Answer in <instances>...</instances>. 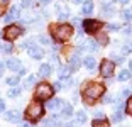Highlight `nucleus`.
Segmentation results:
<instances>
[{"instance_id":"f257e3e1","label":"nucleus","mask_w":132,"mask_h":127,"mask_svg":"<svg viewBox=\"0 0 132 127\" xmlns=\"http://www.w3.org/2000/svg\"><path fill=\"white\" fill-rule=\"evenodd\" d=\"M103 95H105V85L100 83V81H88L81 90L83 102L88 104V105H92L93 102H97L98 98H102Z\"/></svg>"},{"instance_id":"f03ea898","label":"nucleus","mask_w":132,"mask_h":127,"mask_svg":"<svg viewBox=\"0 0 132 127\" xmlns=\"http://www.w3.org/2000/svg\"><path fill=\"white\" fill-rule=\"evenodd\" d=\"M49 32L56 42H66L73 36V27L66 22H58V24H51L49 26Z\"/></svg>"},{"instance_id":"7ed1b4c3","label":"nucleus","mask_w":132,"mask_h":127,"mask_svg":"<svg viewBox=\"0 0 132 127\" xmlns=\"http://www.w3.org/2000/svg\"><path fill=\"white\" fill-rule=\"evenodd\" d=\"M24 115H26V120L31 124L39 122V119H43V115H44V105L39 100H32L26 107V114Z\"/></svg>"},{"instance_id":"20e7f679","label":"nucleus","mask_w":132,"mask_h":127,"mask_svg":"<svg viewBox=\"0 0 132 127\" xmlns=\"http://www.w3.org/2000/svg\"><path fill=\"white\" fill-rule=\"evenodd\" d=\"M53 95H54V88H53V85H51V83H46V81L37 83L36 92H34L36 100H39V102H47V100H51V98H53Z\"/></svg>"},{"instance_id":"39448f33","label":"nucleus","mask_w":132,"mask_h":127,"mask_svg":"<svg viewBox=\"0 0 132 127\" xmlns=\"http://www.w3.org/2000/svg\"><path fill=\"white\" fill-rule=\"evenodd\" d=\"M22 34H24V29L20 26H15V24H9L4 29V39L7 42H12V41H15V39H19Z\"/></svg>"},{"instance_id":"423d86ee","label":"nucleus","mask_w":132,"mask_h":127,"mask_svg":"<svg viewBox=\"0 0 132 127\" xmlns=\"http://www.w3.org/2000/svg\"><path fill=\"white\" fill-rule=\"evenodd\" d=\"M81 27H83V31H85L86 34H93L95 36L102 29V22L100 20H95V19H86V20H83Z\"/></svg>"},{"instance_id":"0eeeda50","label":"nucleus","mask_w":132,"mask_h":127,"mask_svg":"<svg viewBox=\"0 0 132 127\" xmlns=\"http://www.w3.org/2000/svg\"><path fill=\"white\" fill-rule=\"evenodd\" d=\"M113 69H115V63L112 59H103L100 63V75L103 78H112Z\"/></svg>"},{"instance_id":"6e6552de","label":"nucleus","mask_w":132,"mask_h":127,"mask_svg":"<svg viewBox=\"0 0 132 127\" xmlns=\"http://www.w3.org/2000/svg\"><path fill=\"white\" fill-rule=\"evenodd\" d=\"M80 53H81V49L78 47V49H76V51H75V53L70 56V59H68V65H70L71 68H73V71H75V69H80V66L83 65V61L80 59Z\"/></svg>"},{"instance_id":"1a4fd4ad","label":"nucleus","mask_w":132,"mask_h":127,"mask_svg":"<svg viewBox=\"0 0 132 127\" xmlns=\"http://www.w3.org/2000/svg\"><path fill=\"white\" fill-rule=\"evenodd\" d=\"M63 105H64V102H63L61 98H56V97H53L51 100H47V102H46L47 110H51V112H58V110H61Z\"/></svg>"},{"instance_id":"9d476101","label":"nucleus","mask_w":132,"mask_h":127,"mask_svg":"<svg viewBox=\"0 0 132 127\" xmlns=\"http://www.w3.org/2000/svg\"><path fill=\"white\" fill-rule=\"evenodd\" d=\"M19 14H20V7H15V5H14V7H10V9H9V12L5 14L4 20H5L7 24H10V22H14L15 19H19V17H20Z\"/></svg>"},{"instance_id":"9b49d317","label":"nucleus","mask_w":132,"mask_h":127,"mask_svg":"<svg viewBox=\"0 0 132 127\" xmlns=\"http://www.w3.org/2000/svg\"><path fill=\"white\" fill-rule=\"evenodd\" d=\"M80 49H81V51L86 49V51H90V53H97V51L100 49V44H98L95 39H90V41H85V42H83Z\"/></svg>"},{"instance_id":"f8f14e48","label":"nucleus","mask_w":132,"mask_h":127,"mask_svg":"<svg viewBox=\"0 0 132 127\" xmlns=\"http://www.w3.org/2000/svg\"><path fill=\"white\" fill-rule=\"evenodd\" d=\"M71 73H73V68H71L68 63H66V65H61L59 69H58V75H59L61 80H68V78H71Z\"/></svg>"},{"instance_id":"ddd939ff","label":"nucleus","mask_w":132,"mask_h":127,"mask_svg":"<svg viewBox=\"0 0 132 127\" xmlns=\"http://www.w3.org/2000/svg\"><path fill=\"white\" fill-rule=\"evenodd\" d=\"M5 119L9 120V122H12V124H19L20 122V119H22V115H20V112L19 110H7L5 112Z\"/></svg>"},{"instance_id":"4468645a","label":"nucleus","mask_w":132,"mask_h":127,"mask_svg":"<svg viewBox=\"0 0 132 127\" xmlns=\"http://www.w3.org/2000/svg\"><path fill=\"white\" fill-rule=\"evenodd\" d=\"M5 66H7L10 71H17V73H19V69L22 68V63H20V59H17V58H9L7 61H5Z\"/></svg>"},{"instance_id":"2eb2a0df","label":"nucleus","mask_w":132,"mask_h":127,"mask_svg":"<svg viewBox=\"0 0 132 127\" xmlns=\"http://www.w3.org/2000/svg\"><path fill=\"white\" fill-rule=\"evenodd\" d=\"M27 53H29V56H31L32 59H41V58H44V49L41 46H37V44H36L34 47H31Z\"/></svg>"},{"instance_id":"dca6fc26","label":"nucleus","mask_w":132,"mask_h":127,"mask_svg":"<svg viewBox=\"0 0 132 127\" xmlns=\"http://www.w3.org/2000/svg\"><path fill=\"white\" fill-rule=\"evenodd\" d=\"M95 41L100 44V46H107L109 44V36H107V31H98L97 34H95Z\"/></svg>"},{"instance_id":"f3484780","label":"nucleus","mask_w":132,"mask_h":127,"mask_svg":"<svg viewBox=\"0 0 132 127\" xmlns=\"http://www.w3.org/2000/svg\"><path fill=\"white\" fill-rule=\"evenodd\" d=\"M51 69H53V68H51V65H49V63H43V65L39 66L37 76H39V78H47V76L51 75Z\"/></svg>"},{"instance_id":"a211bd4d","label":"nucleus","mask_w":132,"mask_h":127,"mask_svg":"<svg viewBox=\"0 0 132 127\" xmlns=\"http://www.w3.org/2000/svg\"><path fill=\"white\" fill-rule=\"evenodd\" d=\"M83 65L86 66L88 71H93V69L97 68V59H95V56H86V58L83 59Z\"/></svg>"},{"instance_id":"6ab92c4d","label":"nucleus","mask_w":132,"mask_h":127,"mask_svg":"<svg viewBox=\"0 0 132 127\" xmlns=\"http://www.w3.org/2000/svg\"><path fill=\"white\" fill-rule=\"evenodd\" d=\"M115 14V7H113L112 4H103L102 5V15L103 17H110Z\"/></svg>"},{"instance_id":"aec40b11","label":"nucleus","mask_w":132,"mask_h":127,"mask_svg":"<svg viewBox=\"0 0 132 127\" xmlns=\"http://www.w3.org/2000/svg\"><path fill=\"white\" fill-rule=\"evenodd\" d=\"M93 0H85L83 2V5H81V10H83V14L85 15H90V14H93Z\"/></svg>"},{"instance_id":"412c9836","label":"nucleus","mask_w":132,"mask_h":127,"mask_svg":"<svg viewBox=\"0 0 132 127\" xmlns=\"http://www.w3.org/2000/svg\"><path fill=\"white\" fill-rule=\"evenodd\" d=\"M124 119H125V112L122 110V108H119V110L113 112V115H112V122L113 124H120Z\"/></svg>"},{"instance_id":"4be33fe9","label":"nucleus","mask_w":132,"mask_h":127,"mask_svg":"<svg viewBox=\"0 0 132 127\" xmlns=\"http://www.w3.org/2000/svg\"><path fill=\"white\" fill-rule=\"evenodd\" d=\"M73 114H75V112H73V107H71L70 104H64V105H63V108H61V117H63V119H70Z\"/></svg>"},{"instance_id":"5701e85b","label":"nucleus","mask_w":132,"mask_h":127,"mask_svg":"<svg viewBox=\"0 0 132 127\" xmlns=\"http://www.w3.org/2000/svg\"><path fill=\"white\" fill-rule=\"evenodd\" d=\"M130 76H132L130 69H120V73L117 75V80L119 81H127V80H130Z\"/></svg>"},{"instance_id":"b1692460","label":"nucleus","mask_w":132,"mask_h":127,"mask_svg":"<svg viewBox=\"0 0 132 127\" xmlns=\"http://www.w3.org/2000/svg\"><path fill=\"white\" fill-rule=\"evenodd\" d=\"M75 122L76 124H85L86 122V112L85 110H78L75 114Z\"/></svg>"},{"instance_id":"393cba45","label":"nucleus","mask_w":132,"mask_h":127,"mask_svg":"<svg viewBox=\"0 0 132 127\" xmlns=\"http://www.w3.org/2000/svg\"><path fill=\"white\" fill-rule=\"evenodd\" d=\"M36 81H37V76L36 75H29L27 78H26V83H24V88H31V86H34Z\"/></svg>"},{"instance_id":"a878e982","label":"nucleus","mask_w":132,"mask_h":127,"mask_svg":"<svg viewBox=\"0 0 132 127\" xmlns=\"http://www.w3.org/2000/svg\"><path fill=\"white\" fill-rule=\"evenodd\" d=\"M110 56H112V61H113V63H119V65H122V63L125 61L124 53H115V51H113V53L110 54Z\"/></svg>"},{"instance_id":"bb28decb","label":"nucleus","mask_w":132,"mask_h":127,"mask_svg":"<svg viewBox=\"0 0 132 127\" xmlns=\"http://www.w3.org/2000/svg\"><path fill=\"white\" fill-rule=\"evenodd\" d=\"M56 10H58V17H59V20H68V17H70V10L66 9V10H63L61 7H56Z\"/></svg>"},{"instance_id":"cd10ccee","label":"nucleus","mask_w":132,"mask_h":127,"mask_svg":"<svg viewBox=\"0 0 132 127\" xmlns=\"http://www.w3.org/2000/svg\"><path fill=\"white\" fill-rule=\"evenodd\" d=\"M36 39H26V41L22 42V44H20V49H26V51H29L31 49V47H34L36 46Z\"/></svg>"},{"instance_id":"c85d7f7f","label":"nucleus","mask_w":132,"mask_h":127,"mask_svg":"<svg viewBox=\"0 0 132 127\" xmlns=\"http://www.w3.org/2000/svg\"><path fill=\"white\" fill-rule=\"evenodd\" d=\"M92 127H109V122H107V119H93Z\"/></svg>"},{"instance_id":"c756f323","label":"nucleus","mask_w":132,"mask_h":127,"mask_svg":"<svg viewBox=\"0 0 132 127\" xmlns=\"http://www.w3.org/2000/svg\"><path fill=\"white\" fill-rule=\"evenodd\" d=\"M20 93H22V88H19V86H14V88L9 90L7 97H10V98H17V97H19Z\"/></svg>"},{"instance_id":"7c9ffc66","label":"nucleus","mask_w":132,"mask_h":127,"mask_svg":"<svg viewBox=\"0 0 132 127\" xmlns=\"http://www.w3.org/2000/svg\"><path fill=\"white\" fill-rule=\"evenodd\" d=\"M5 83H7L10 88H14V86H17V83H19V76H9L7 80H5Z\"/></svg>"},{"instance_id":"2f4dec72","label":"nucleus","mask_w":132,"mask_h":127,"mask_svg":"<svg viewBox=\"0 0 132 127\" xmlns=\"http://www.w3.org/2000/svg\"><path fill=\"white\" fill-rule=\"evenodd\" d=\"M36 39H37V41L41 42L43 46H49V44H51V41H49V37H47V36H43V34H39V36H37Z\"/></svg>"},{"instance_id":"473e14b6","label":"nucleus","mask_w":132,"mask_h":127,"mask_svg":"<svg viewBox=\"0 0 132 127\" xmlns=\"http://www.w3.org/2000/svg\"><path fill=\"white\" fill-rule=\"evenodd\" d=\"M105 29H107V31H110V32H117V31H120L122 27L119 26V24H107V26H105Z\"/></svg>"},{"instance_id":"72a5a7b5","label":"nucleus","mask_w":132,"mask_h":127,"mask_svg":"<svg viewBox=\"0 0 132 127\" xmlns=\"http://www.w3.org/2000/svg\"><path fill=\"white\" fill-rule=\"evenodd\" d=\"M100 100H102V104H113V100H115V98H113V95L107 93V95H103V97H102Z\"/></svg>"},{"instance_id":"f704fd0d","label":"nucleus","mask_w":132,"mask_h":127,"mask_svg":"<svg viewBox=\"0 0 132 127\" xmlns=\"http://www.w3.org/2000/svg\"><path fill=\"white\" fill-rule=\"evenodd\" d=\"M125 112H127L129 115H132V95L127 98V102H125Z\"/></svg>"},{"instance_id":"c9c22d12","label":"nucleus","mask_w":132,"mask_h":127,"mask_svg":"<svg viewBox=\"0 0 132 127\" xmlns=\"http://www.w3.org/2000/svg\"><path fill=\"white\" fill-rule=\"evenodd\" d=\"M49 65H51V68H53V66H59V59H58L56 54H51L49 56Z\"/></svg>"},{"instance_id":"e433bc0d","label":"nucleus","mask_w":132,"mask_h":127,"mask_svg":"<svg viewBox=\"0 0 132 127\" xmlns=\"http://www.w3.org/2000/svg\"><path fill=\"white\" fill-rule=\"evenodd\" d=\"M93 119H105V112L100 108H95L93 110Z\"/></svg>"},{"instance_id":"4c0bfd02","label":"nucleus","mask_w":132,"mask_h":127,"mask_svg":"<svg viewBox=\"0 0 132 127\" xmlns=\"http://www.w3.org/2000/svg\"><path fill=\"white\" fill-rule=\"evenodd\" d=\"M12 51H14V46H12V42H4V51H2V53L10 54Z\"/></svg>"},{"instance_id":"58836bf2","label":"nucleus","mask_w":132,"mask_h":127,"mask_svg":"<svg viewBox=\"0 0 132 127\" xmlns=\"http://www.w3.org/2000/svg\"><path fill=\"white\" fill-rule=\"evenodd\" d=\"M120 15H122V19H124V20L130 22V20H132V10H124Z\"/></svg>"},{"instance_id":"ea45409f","label":"nucleus","mask_w":132,"mask_h":127,"mask_svg":"<svg viewBox=\"0 0 132 127\" xmlns=\"http://www.w3.org/2000/svg\"><path fill=\"white\" fill-rule=\"evenodd\" d=\"M132 93H130V90L129 88H125V90H122V93H120V98H129Z\"/></svg>"},{"instance_id":"a19ab883","label":"nucleus","mask_w":132,"mask_h":127,"mask_svg":"<svg viewBox=\"0 0 132 127\" xmlns=\"http://www.w3.org/2000/svg\"><path fill=\"white\" fill-rule=\"evenodd\" d=\"M32 4H34V0H22V7H32Z\"/></svg>"},{"instance_id":"79ce46f5","label":"nucleus","mask_w":132,"mask_h":127,"mask_svg":"<svg viewBox=\"0 0 132 127\" xmlns=\"http://www.w3.org/2000/svg\"><path fill=\"white\" fill-rule=\"evenodd\" d=\"M122 31H124V34H125V36H130V34H132V27H130V26H125Z\"/></svg>"},{"instance_id":"37998d69","label":"nucleus","mask_w":132,"mask_h":127,"mask_svg":"<svg viewBox=\"0 0 132 127\" xmlns=\"http://www.w3.org/2000/svg\"><path fill=\"white\" fill-rule=\"evenodd\" d=\"M4 71H5V63H2V61H0V78L4 76Z\"/></svg>"},{"instance_id":"c03bdc74","label":"nucleus","mask_w":132,"mask_h":127,"mask_svg":"<svg viewBox=\"0 0 132 127\" xmlns=\"http://www.w3.org/2000/svg\"><path fill=\"white\" fill-rule=\"evenodd\" d=\"M26 73H27V68H24V66H22V68L19 69V75H17V76H24Z\"/></svg>"},{"instance_id":"a18cd8bd","label":"nucleus","mask_w":132,"mask_h":127,"mask_svg":"<svg viewBox=\"0 0 132 127\" xmlns=\"http://www.w3.org/2000/svg\"><path fill=\"white\" fill-rule=\"evenodd\" d=\"M53 88H54V90H61V88H63V85H61V81H56V83L53 85Z\"/></svg>"},{"instance_id":"49530a36","label":"nucleus","mask_w":132,"mask_h":127,"mask_svg":"<svg viewBox=\"0 0 132 127\" xmlns=\"http://www.w3.org/2000/svg\"><path fill=\"white\" fill-rule=\"evenodd\" d=\"M4 110H5V102L0 98V112H4Z\"/></svg>"},{"instance_id":"de8ad7c7","label":"nucleus","mask_w":132,"mask_h":127,"mask_svg":"<svg viewBox=\"0 0 132 127\" xmlns=\"http://www.w3.org/2000/svg\"><path fill=\"white\" fill-rule=\"evenodd\" d=\"M73 24H75V26H80V24H83V22L78 19V17H75V19H73Z\"/></svg>"},{"instance_id":"09e8293b","label":"nucleus","mask_w":132,"mask_h":127,"mask_svg":"<svg viewBox=\"0 0 132 127\" xmlns=\"http://www.w3.org/2000/svg\"><path fill=\"white\" fill-rule=\"evenodd\" d=\"M20 127H32V125H31V122H22Z\"/></svg>"},{"instance_id":"8fccbe9b","label":"nucleus","mask_w":132,"mask_h":127,"mask_svg":"<svg viewBox=\"0 0 132 127\" xmlns=\"http://www.w3.org/2000/svg\"><path fill=\"white\" fill-rule=\"evenodd\" d=\"M71 4H83V2H85V0H70Z\"/></svg>"},{"instance_id":"3c124183","label":"nucleus","mask_w":132,"mask_h":127,"mask_svg":"<svg viewBox=\"0 0 132 127\" xmlns=\"http://www.w3.org/2000/svg\"><path fill=\"white\" fill-rule=\"evenodd\" d=\"M119 2H120V4H122V5H127V4H129V2H130V0H119Z\"/></svg>"},{"instance_id":"603ef678","label":"nucleus","mask_w":132,"mask_h":127,"mask_svg":"<svg viewBox=\"0 0 132 127\" xmlns=\"http://www.w3.org/2000/svg\"><path fill=\"white\" fill-rule=\"evenodd\" d=\"M49 2H51V0H41V4H43V5H47Z\"/></svg>"},{"instance_id":"864d4df0","label":"nucleus","mask_w":132,"mask_h":127,"mask_svg":"<svg viewBox=\"0 0 132 127\" xmlns=\"http://www.w3.org/2000/svg\"><path fill=\"white\" fill-rule=\"evenodd\" d=\"M4 51V42H0V53Z\"/></svg>"},{"instance_id":"5fc2aeb1","label":"nucleus","mask_w":132,"mask_h":127,"mask_svg":"<svg viewBox=\"0 0 132 127\" xmlns=\"http://www.w3.org/2000/svg\"><path fill=\"white\" fill-rule=\"evenodd\" d=\"M129 69L132 71V59H130V63H129Z\"/></svg>"},{"instance_id":"6e6d98bb","label":"nucleus","mask_w":132,"mask_h":127,"mask_svg":"<svg viewBox=\"0 0 132 127\" xmlns=\"http://www.w3.org/2000/svg\"><path fill=\"white\" fill-rule=\"evenodd\" d=\"M0 36H4V32H2V31H0Z\"/></svg>"},{"instance_id":"4d7b16f0","label":"nucleus","mask_w":132,"mask_h":127,"mask_svg":"<svg viewBox=\"0 0 132 127\" xmlns=\"http://www.w3.org/2000/svg\"><path fill=\"white\" fill-rule=\"evenodd\" d=\"M130 10H132V9H130Z\"/></svg>"}]
</instances>
